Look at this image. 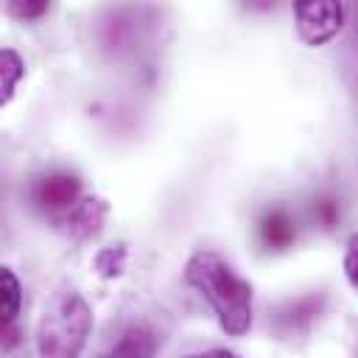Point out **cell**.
Masks as SVG:
<instances>
[{"mask_svg":"<svg viewBox=\"0 0 358 358\" xmlns=\"http://www.w3.org/2000/svg\"><path fill=\"white\" fill-rule=\"evenodd\" d=\"M185 282L196 288L218 316L229 336H243L252 327V285L213 249H199L185 263Z\"/></svg>","mask_w":358,"mask_h":358,"instance_id":"obj_1","label":"cell"},{"mask_svg":"<svg viewBox=\"0 0 358 358\" xmlns=\"http://www.w3.org/2000/svg\"><path fill=\"white\" fill-rule=\"evenodd\" d=\"M92 333V310L76 291H62L48 299L36 324L39 358H78Z\"/></svg>","mask_w":358,"mask_h":358,"instance_id":"obj_2","label":"cell"},{"mask_svg":"<svg viewBox=\"0 0 358 358\" xmlns=\"http://www.w3.org/2000/svg\"><path fill=\"white\" fill-rule=\"evenodd\" d=\"M294 17L296 34L305 45H324L344 25V6L336 0H296Z\"/></svg>","mask_w":358,"mask_h":358,"instance_id":"obj_3","label":"cell"},{"mask_svg":"<svg viewBox=\"0 0 358 358\" xmlns=\"http://www.w3.org/2000/svg\"><path fill=\"white\" fill-rule=\"evenodd\" d=\"M78 193H81V182H78V176H73V173H48V176H42V179H36V185H34V190H31V196H34V201L42 207V210H73L78 201Z\"/></svg>","mask_w":358,"mask_h":358,"instance_id":"obj_4","label":"cell"},{"mask_svg":"<svg viewBox=\"0 0 358 358\" xmlns=\"http://www.w3.org/2000/svg\"><path fill=\"white\" fill-rule=\"evenodd\" d=\"M109 215V204L98 196H87L81 199L64 218V227H67V235L76 238V241H84V238H95L103 227Z\"/></svg>","mask_w":358,"mask_h":358,"instance_id":"obj_5","label":"cell"},{"mask_svg":"<svg viewBox=\"0 0 358 358\" xmlns=\"http://www.w3.org/2000/svg\"><path fill=\"white\" fill-rule=\"evenodd\" d=\"M296 238V229H294V221L288 218L285 210H268L260 221V241L274 249V252H282L294 243Z\"/></svg>","mask_w":358,"mask_h":358,"instance_id":"obj_6","label":"cell"},{"mask_svg":"<svg viewBox=\"0 0 358 358\" xmlns=\"http://www.w3.org/2000/svg\"><path fill=\"white\" fill-rule=\"evenodd\" d=\"M151 352H154V336L145 327H129L117 338V344L101 358H151Z\"/></svg>","mask_w":358,"mask_h":358,"instance_id":"obj_7","label":"cell"},{"mask_svg":"<svg viewBox=\"0 0 358 358\" xmlns=\"http://www.w3.org/2000/svg\"><path fill=\"white\" fill-rule=\"evenodd\" d=\"M22 76H25V62L20 59V53L14 48H3L0 50V103L11 101Z\"/></svg>","mask_w":358,"mask_h":358,"instance_id":"obj_8","label":"cell"},{"mask_svg":"<svg viewBox=\"0 0 358 358\" xmlns=\"http://www.w3.org/2000/svg\"><path fill=\"white\" fill-rule=\"evenodd\" d=\"M20 302H22L20 280L8 266H3L0 268V319H3V324H14V319L20 313Z\"/></svg>","mask_w":358,"mask_h":358,"instance_id":"obj_9","label":"cell"},{"mask_svg":"<svg viewBox=\"0 0 358 358\" xmlns=\"http://www.w3.org/2000/svg\"><path fill=\"white\" fill-rule=\"evenodd\" d=\"M92 266H95V271L101 274V277H117L120 271H123V266H126V246L123 243H115V246H103L98 255H95V260H92Z\"/></svg>","mask_w":358,"mask_h":358,"instance_id":"obj_10","label":"cell"},{"mask_svg":"<svg viewBox=\"0 0 358 358\" xmlns=\"http://www.w3.org/2000/svg\"><path fill=\"white\" fill-rule=\"evenodd\" d=\"M6 11L17 20H36L48 11V0H8Z\"/></svg>","mask_w":358,"mask_h":358,"instance_id":"obj_11","label":"cell"},{"mask_svg":"<svg viewBox=\"0 0 358 358\" xmlns=\"http://www.w3.org/2000/svg\"><path fill=\"white\" fill-rule=\"evenodd\" d=\"M344 274H347L350 285L358 291V235H350V241H347V252H344Z\"/></svg>","mask_w":358,"mask_h":358,"instance_id":"obj_12","label":"cell"},{"mask_svg":"<svg viewBox=\"0 0 358 358\" xmlns=\"http://www.w3.org/2000/svg\"><path fill=\"white\" fill-rule=\"evenodd\" d=\"M316 215H319V221L330 229V227H336V221H338V204H336L333 199L319 201V204H316Z\"/></svg>","mask_w":358,"mask_h":358,"instance_id":"obj_13","label":"cell"},{"mask_svg":"<svg viewBox=\"0 0 358 358\" xmlns=\"http://www.w3.org/2000/svg\"><path fill=\"white\" fill-rule=\"evenodd\" d=\"M185 358H241L232 350H207V352H196V355H185Z\"/></svg>","mask_w":358,"mask_h":358,"instance_id":"obj_14","label":"cell"}]
</instances>
